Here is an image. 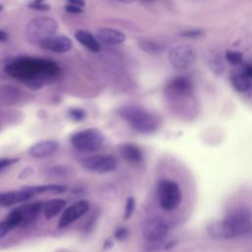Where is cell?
Listing matches in <instances>:
<instances>
[{"instance_id":"4dcf8cb0","label":"cell","mask_w":252,"mask_h":252,"mask_svg":"<svg viewBox=\"0 0 252 252\" xmlns=\"http://www.w3.org/2000/svg\"><path fill=\"white\" fill-rule=\"evenodd\" d=\"M129 231L127 230V228L125 227H118L115 231H114V238L117 241H123L128 237Z\"/></svg>"},{"instance_id":"ffe728a7","label":"cell","mask_w":252,"mask_h":252,"mask_svg":"<svg viewBox=\"0 0 252 252\" xmlns=\"http://www.w3.org/2000/svg\"><path fill=\"white\" fill-rule=\"evenodd\" d=\"M75 38L85 47L93 52L100 51V43L98 42L96 36L93 35L87 31L79 30L75 32Z\"/></svg>"},{"instance_id":"f546056e","label":"cell","mask_w":252,"mask_h":252,"mask_svg":"<svg viewBox=\"0 0 252 252\" xmlns=\"http://www.w3.org/2000/svg\"><path fill=\"white\" fill-rule=\"evenodd\" d=\"M19 161L18 158H0V172L2 170H4L5 168H7L8 166L16 163Z\"/></svg>"},{"instance_id":"5bb4252c","label":"cell","mask_w":252,"mask_h":252,"mask_svg":"<svg viewBox=\"0 0 252 252\" xmlns=\"http://www.w3.org/2000/svg\"><path fill=\"white\" fill-rule=\"evenodd\" d=\"M33 194L25 187L20 190H13L0 193V207H10L15 204L30 200Z\"/></svg>"},{"instance_id":"836d02e7","label":"cell","mask_w":252,"mask_h":252,"mask_svg":"<svg viewBox=\"0 0 252 252\" xmlns=\"http://www.w3.org/2000/svg\"><path fill=\"white\" fill-rule=\"evenodd\" d=\"M113 244H114L113 240H112L111 238H107V239H105V241H104V243H103V249H104V250L109 249V248H111V247L113 246Z\"/></svg>"},{"instance_id":"f1b7e54d","label":"cell","mask_w":252,"mask_h":252,"mask_svg":"<svg viewBox=\"0 0 252 252\" xmlns=\"http://www.w3.org/2000/svg\"><path fill=\"white\" fill-rule=\"evenodd\" d=\"M182 36L189 37V38H195V37H200L204 34V31L200 29H194V30H187L184 31L180 33Z\"/></svg>"},{"instance_id":"603a6c76","label":"cell","mask_w":252,"mask_h":252,"mask_svg":"<svg viewBox=\"0 0 252 252\" xmlns=\"http://www.w3.org/2000/svg\"><path fill=\"white\" fill-rule=\"evenodd\" d=\"M139 46L149 54H158L163 50L162 44L158 41L150 39H142L139 41Z\"/></svg>"},{"instance_id":"d6a6232c","label":"cell","mask_w":252,"mask_h":252,"mask_svg":"<svg viewBox=\"0 0 252 252\" xmlns=\"http://www.w3.org/2000/svg\"><path fill=\"white\" fill-rule=\"evenodd\" d=\"M68 3L72 4V5H75V6H78V7H81V8H83L85 6V1L84 0H68Z\"/></svg>"},{"instance_id":"cb8c5ba5","label":"cell","mask_w":252,"mask_h":252,"mask_svg":"<svg viewBox=\"0 0 252 252\" xmlns=\"http://www.w3.org/2000/svg\"><path fill=\"white\" fill-rule=\"evenodd\" d=\"M209 65H210L211 69L217 74L222 73L225 68L223 60L221 59V57L220 55H213L211 57V59L209 60Z\"/></svg>"},{"instance_id":"52a82bcc","label":"cell","mask_w":252,"mask_h":252,"mask_svg":"<svg viewBox=\"0 0 252 252\" xmlns=\"http://www.w3.org/2000/svg\"><path fill=\"white\" fill-rule=\"evenodd\" d=\"M81 164L89 171L107 173L113 171L118 164L116 158L108 154H95L88 156L81 160Z\"/></svg>"},{"instance_id":"83f0119b","label":"cell","mask_w":252,"mask_h":252,"mask_svg":"<svg viewBox=\"0 0 252 252\" xmlns=\"http://www.w3.org/2000/svg\"><path fill=\"white\" fill-rule=\"evenodd\" d=\"M29 7L33 10L37 11H49L50 6L44 3V0H33L32 3L29 4Z\"/></svg>"},{"instance_id":"9a60e30c","label":"cell","mask_w":252,"mask_h":252,"mask_svg":"<svg viewBox=\"0 0 252 252\" xmlns=\"http://www.w3.org/2000/svg\"><path fill=\"white\" fill-rule=\"evenodd\" d=\"M96 38L99 43L106 44V45H114V44H120L124 42L126 39V36L120 31L103 28V29L97 30Z\"/></svg>"},{"instance_id":"ac0fdd59","label":"cell","mask_w":252,"mask_h":252,"mask_svg":"<svg viewBox=\"0 0 252 252\" xmlns=\"http://www.w3.org/2000/svg\"><path fill=\"white\" fill-rule=\"evenodd\" d=\"M119 152L121 156L131 163H140L143 161L144 156L142 150L135 144L124 143L120 145Z\"/></svg>"},{"instance_id":"7a4b0ae2","label":"cell","mask_w":252,"mask_h":252,"mask_svg":"<svg viewBox=\"0 0 252 252\" xmlns=\"http://www.w3.org/2000/svg\"><path fill=\"white\" fill-rule=\"evenodd\" d=\"M252 229L251 214L246 210H236L223 220L208 226V233L216 239H230L248 233Z\"/></svg>"},{"instance_id":"e575fe53","label":"cell","mask_w":252,"mask_h":252,"mask_svg":"<svg viewBox=\"0 0 252 252\" xmlns=\"http://www.w3.org/2000/svg\"><path fill=\"white\" fill-rule=\"evenodd\" d=\"M249 78L252 79V65H245L242 70Z\"/></svg>"},{"instance_id":"74e56055","label":"cell","mask_w":252,"mask_h":252,"mask_svg":"<svg viewBox=\"0 0 252 252\" xmlns=\"http://www.w3.org/2000/svg\"><path fill=\"white\" fill-rule=\"evenodd\" d=\"M3 9H4V7H3V5H1V4H0V12H1V11H2V10H3Z\"/></svg>"},{"instance_id":"4316f807","label":"cell","mask_w":252,"mask_h":252,"mask_svg":"<svg viewBox=\"0 0 252 252\" xmlns=\"http://www.w3.org/2000/svg\"><path fill=\"white\" fill-rule=\"evenodd\" d=\"M135 206H136L135 199H134L133 197H128L127 200H126L125 211H124V219H125V220H128L129 218H131L132 214L134 213Z\"/></svg>"},{"instance_id":"9c48e42d","label":"cell","mask_w":252,"mask_h":252,"mask_svg":"<svg viewBox=\"0 0 252 252\" xmlns=\"http://www.w3.org/2000/svg\"><path fill=\"white\" fill-rule=\"evenodd\" d=\"M142 232L144 237L149 241H160L166 236L168 225L161 218L152 217L143 222Z\"/></svg>"},{"instance_id":"2e32d148","label":"cell","mask_w":252,"mask_h":252,"mask_svg":"<svg viewBox=\"0 0 252 252\" xmlns=\"http://www.w3.org/2000/svg\"><path fill=\"white\" fill-rule=\"evenodd\" d=\"M23 224V216L19 208L12 210L7 217L0 221V238L8 234V232L15 227Z\"/></svg>"},{"instance_id":"484cf974","label":"cell","mask_w":252,"mask_h":252,"mask_svg":"<svg viewBox=\"0 0 252 252\" xmlns=\"http://www.w3.org/2000/svg\"><path fill=\"white\" fill-rule=\"evenodd\" d=\"M225 58L226 60L232 64V65H238L242 62V54L240 52L237 51H231V50H227L225 52Z\"/></svg>"},{"instance_id":"d6986e66","label":"cell","mask_w":252,"mask_h":252,"mask_svg":"<svg viewBox=\"0 0 252 252\" xmlns=\"http://www.w3.org/2000/svg\"><path fill=\"white\" fill-rule=\"evenodd\" d=\"M66 206V201L64 199L55 198L47 200L46 202H43L42 206V213L43 217L46 220H51L55 216H57Z\"/></svg>"},{"instance_id":"44dd1931","label":"cell","mask_w":252,"mask_h":252,"mask_svg":"<svg viewBox=\"0 0 252 252\" xmlns=\"http://www.w3.org/2000/svg\"><path fill=\"white\" fill-rule=\"evenodd\" d=\"M27 190L32 192L33 195L35 194H43V193H53L60 194L67 190V186L63 184H44V185H36V186H29L25 187Z\"/></svg>"},{"instance_id":"3957f363","label":"cell","mask_w":252,"mask_h":252,"mask_svg":"<svg viewBox=\"0 0 252 252\" xmlns=\"http://www.w3.org/2000/svg\"><path fill=\"white\" fill-rule=\"evenodd\" d=\"M118 114L139 133L152 134L159 127L158 118L154 113L139 106L122 107L118 110Z\"/></svg>"},{"instance_id":"e0dca14e","label":"cell","mask_w":252,"mask_h":252,"mask_svg":"<svg viewBox=\"0 0 252 252\" xmlns=\"http://www.w3.org/2000/svg\"><path fill=\"white\" fill-rule=\"evenodd\" d=\"M43 202H33L19 207V210L23 216V225L32 223L38 217L40 211H42Z\"/></svg>"},{"instance_id":"d4e9b609","label":"cell","mask_w":252,"mask_h":252,"mask_svg":"<svg viewBox=\"0 0 252 252\" xmlns=\"http://www.w3.org/2000/svg\"><path fill=\"white\" fill-rule=\"evenodd\" d=\"M68 114L69 116L74 120V121H82L86 118L87 116V113L84 109L82 108H79V107H73V108H70L68 110Z\"/></svg>"},{"instance_id":"5b68a950","label":"cell","mask_w":252,"mask_h":252,"mask_svg":"<svg viewBox=\"0 0 252 252\" xmlns=\"http://www.w3.org/2000/svg\"><path fill=\"white\" fill-rule=\"evenodd\" d=\"M104 141L102 133L95 128H88L74 133L70 142L72 146L83 153H91L98 150Z\"/></svg>"},{"instance_id":"8fae6325","label":"cell","mask_w":252,"mask_h":252,"mask_svg":"<svg viewBox=\"0 0 252 252\" xmlns=\"http://www.w3.org/2000/svg\"><path fill=\"white\" fill-rule=\"evenodd\" d=\"M89 203L87 201H79L64 210L59 221L58 226L60 228L70 225L72 222L79 220L89 211Z\"/></svg>"},{"instance_id":"4fadbf2b","label":"cell","mask_w":252,"mask_h":252,"mask_svg":"<svg viewBox=\"0 0 252 252\" xmlns=\"http://www.w3.org/2000/svg\"><path fill=\"white\" fill-rule=\"evenodd\" d=\"M41 48L56 53H65L72 48V40L65 35H52L38 44Z\"/></svg>"},{"instance_id":"1f68e13d","label":"cell","mask_w":252,"mask_h":252,"mask_svg":"<svg viewBox=\"0 0 252 252\" xmlns=\"http://www.w3.org/2000/svg\"><path fill=\"white\" fill-rule=\"evenodd\" d=\"M65 10L68 11L69 13H73V14H80L83 12V8L72 5V4H68L65 6Z\"/></svg>"},{"instance_id":"d590c367","label":"cell","mask_w":252,"mask_h":252,"mask_svg":"<svg viewBox=\"0 0 252 252\" xmlns=\"http://www.w3.org/2000/svg\"><path fill=\"white\" fill-rule=\"evenodd\" d=\"M8 39V33L3 31V30H0V42H4Z\"/></svg>"},{"instance_id":"7402d4cb","label":"cell","mask_w":252,"mask_h":252,"mask_svg":"<svg viewBox=\"0 0 252 252\" xmlns=\"http://www.w3.org/2000/svg\"><path fill=\"white\" fill-rule=\"evenodd\" d=\"M251 80L243 71L235 72L231 75V84L238 92L248 91L251 87Z\"/></svg>"},{"instance_id":"ba28073f","label":"cell","mask_w":252,"mask_h":252,"mask_svg":"<svg viewBox=\"0 0 252 252\" xmlns=\"http://www.w3.org/2000/svg\"><path fill=\"white\" fill-rule=\"evenodd\" d=\"M196 50L190 45H178L169 51V62L177 69L189 68L196 60Z\"/></svg>"},{"instance_id":"7c38bea8","label":"cell","mask_w":252,"mask_h":252,"mask_svg":"<svg viewBox=\"0 0 252 252\" xmlns=\"http://www.w3.org/2000/svg\"><path fill=\"white\" fill-rule=\"evenodd\" d=\"M58 147L59 144L55 140H43L33 144L29 149L28 154L33 158H46L54 155Z\"/></svg>"},{"instance_id":"8992f818","label":"cell","mask_w":252,"mask_h":252,"mask_svg":"<svg viewBox=\"0 0 252 252\" xmlns=\"http://www.w3.org/2000/svg\"><path fill=\"white\" fill-rule=\"evenodd\" d=\"M158 200L164 211L170 212L177 209L182 200L178 184L172 180H161L158 185Z\"/></svg>"},{"instance_id":"8d00e7d4","label":"cell","mask_w":252,"mask_h":252,"mask_svg":"<svg viewBox=\"0 0 252 252\" xmlns=\"http://www.w3.org/2000/svg\"><path fill=\"white\" fill-rule=\"evenodd\" d=\"M119 1L125 2V3H131V2H134V1H136V0H119Z\"/></svg>"},{"instance_id":"6da1fadb","label":"cell","mask_w":252,"mask_h":252,"mask_svg":"<svg viewBox=\"0 0 252 252\" xmlns=\"http://www.w3.org/2000/svg\"><path fill=\"white\" fill-rule=\"evenodd\" d=\"M5 71L23 81L30 89L39 90L59 75V67L52 61L34 58H19L10 62Z\"/></svg>"},{"instance_id":"30bf717a","label":"cell","mask_w":252,"mask_h":252,"mask_svg":"<svg viewBox=\"0 0 252 252\" xmlns=\"http://www.w3.org/2000/svg\"><path fill=\"white\" fill-rule=\"evenodd\" d=\"M165 94L170 98H187L192 94L191 81L184 76L175 77L167 83Z\"/></svg>"},{"instance_id":"277c9868","label":"cell","mask_w":252,"mask_h":252,"mask_svg":"<svg viewBox=\"0 0 252 252\" xmlns=\"http://www.w3.org/2000/svg\"><path fill=\"white\" fill-rule=\"evenodd\" d=\"M57 22L49 17H36L32 19L26 28L27 39L33 44H39L57 32Z\"/></svg>"}]
</instances>
